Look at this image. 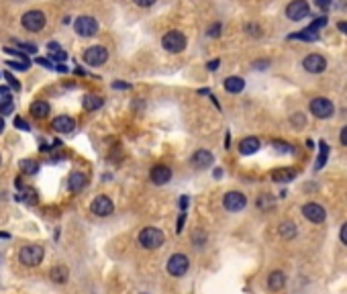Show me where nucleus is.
<instances>
[{
	"mask_svg": "<svg viewBox=\"0 0 347 294\" xmlns=\"http://www.w3.org/2000/svg\"><path fill=\"white\" fill-rule=\"evenodd\" d=\"M164 241H166V235L157 227H145L139 233V243H141L145 250H157L159 245H164Z\"/></svg>",
	"mask_w": 347,
	"mask_h": 294,
	"instance_id": "nucleus-1",
	"label": "nucleus"
},
{
	"mask_svg": "<svg viewBox=\"0 0 347 294\" xmlns=\"http://www.w3.org/2000/svg\"><path fill=\"white\" fill-rule=\"evenodd\" d=\"M161 45H164V49L170 53H180L186 49V35H184L182 31H170L164 35V39H161Z\"/></svg>",
	"mask_w": 347,
	"mask_h": 294,
	"instance_id": "nucleus-2",
	"label": "nucleus"
},
{
	"mask_svg": "<svg viewBox=\"0 0 347 294\" xmlns=\"http://www.w3.org/2000/svg\"><path fill=\"white\" fill-rule=\"evenodd\" d=\"M43 255H45V252L41 245H25L19 253V259L22 266L33 268V266H39L43 262Z\"/></svg>",
	"mask_w": 347,
	"mask_h": 294,
	"instance_id": "nucleus-3",
	"label": "nucleus"
},
{
	"mask_svg": "<svg viewBox=\"0 0 347 294\" xmlns=\"http://www.w3.org/2000/svg\"><path fill=\"white\" fill-rule=\"evenodd\" d=\"M74 29L80 37H94L98 33V22L94 17H88V15H82L78 17V21L74 22Z\"/></svg>",
	"mask_w": 347,
	"mask_h": 294,
	"instance_id": "nucleus-4",
	"label": "nucleus"
},
{
	"mask_svg": "<svg viewBox=\"0 0 347 294\" xmlns=\"http://www.w3.org/2000/svg\"><path fill=\"white\" fill-rule=\"evenodd\" d=\"M21 22H22V27H25L27 31L39 33L45 27V15L41 13V10H29V13H25L21 17Z\"/></svg>",
	"mask_w": 347,
	"mask_h": 294,
	"instance_id": "nucleus-5",
	"label": "nucleus"
},
{
	"mask_svg": "<svg viewBox=\"0 0 347 294\" xmlns=\"http://www.w3.org/2000/svg\"><path fill=\"white\" fill-rule=\"evenodd\" d=\"M188 268H190V259H188V255H184V253H174L168 259V272L172 276H176V278L186 274Z\"/></svg>",
	"mask_w": 347,
	"mask_h": 294,
	"instance_id": "nucleus-6",
	"label": "nucleus"
},
{
	"mask_svg": "<svg viewBox=\"0 0 347 294\" xmlns=\"http://www.w3.org/2000/svg\"><path fill=\"white\" fill-rule=\"evenodd\" d=\"M107 60H108V51H107V47H102V45H92V47H88L84 51V62L88 65L98 67L102 63H107Z\"/></svg>",
	"mask_w": 347,
	"mask_h": 294,
	"instance_id": "nucleus-7",
	"label": "nucleus"
},
{
	"mask_svg": "<svg viewBox=\"0 0 347 294\" xmlns=\"http://www.w3.org/2000/svg\"><path fill=\"white\" fill-rule=\"evenodd\" d=\"M310 112L315 117H319V119H329L333 112H335V106H333V103L329 98H312L310 100Z\"/></svg>",
	"mask_w": 347,
	"mask_h": 294,
	"instance_id": "nucleus-8",
	"label": "nucleus"
},
{
	"mask_svg": "<svg viewBox=\"0 0 347 294\" xmlns=\"http://www.w3.org/2000/svg\"><path fill=\"white\" fill-rule=\"evenodd\" d=\"M327 25V17H321L317 19L308 29L300 31V33H294V35H290V39H304V41H317L319 39V29Z\"/></svg>",
	"mask_w": 347,
	"mask_h": 294,
	"instance_id": "nucleus-9",
	"label": "nucleus"
},
{
	"mask_svg": "<svg viewBox=\"0 0 347 294\" xmlns=\"http://www.w3.org/2000/svg\"><path fill=\"white\" fill-rule=\"evenodd\" d=\"M90 210L96 214V217H108V214H112L114 210V205H112V200L108 196H96L94 200H92V205H90Z\"/></svg>",
	"mask_w": 347,
	"mask_h": 294,
	"instance_id": "nucleus-10",
	"label": "nucleus"
},
{
	"mask_svg": "<svg viewBox=\"0 0 347 294\" xmlns=\"http://www.w3.org/2000/svg\"><path fill=\"white\" fill-rule=\"evenodd\" d=\"M223 205H225V209L229 212H239V210L245 209L247 198L243 196L241 192H227L225 198H223Z\"/></svg>",
	"mask_w": 347,
	"mask_h": 294,
	"instance_id": "nucleus-11",
	"label": "nucleus"
},
{
	"mask_svg": "<svg viewBox=\"0 0 347 294\" xmlns=\"http://www.w3.org/2000/svg\"><path fill=\"white\" fill-rule=\"evenodd\" d=\"M303 65H304V70L310 72V74H321V72H325L327 60L323 58V55H319V53H310V55L304 58Z\"/></svg>",
	"mask_w": 347,
	"mask_h": 294,
	"instance_id": "nucleus-12",
	"label": "nucleus"
},
{
	"mask_svg": "<svg viewBox=\"0 0 347 294\" xmlns=\"http://www.w3.org/2000/svg\"><path fill=\"white\" fill-rule=\"evenodd\" d=\"M286 17L290 19V21H300V19L308 17V4H306V0H294V2L288 4Z\"/></svg>",
	"mask_w": 347,
	"mask_h": 294,
	"instance_id": "nucleus-13",
	"label": "nucleus"
},
{
	"mask_svg": "<svg viewBox=\"0 0 347 294\" xmlns=\"http://www.w3.org/2000/svg\"><path fill=\"white\" fill-rule=\"evenodd\" d=\"M303 214H304V219H308L310 223H323L327 217V212L325 209H323L321 205H317V202H308V205L303 207Z\"/></svg>",
	"mask_w": 347,
	"mask_h": 294,
	"instance_id": "nucleus-14",
	"label": "nucleus"
},
{
	"mask_svg": "<svg viewBox=\"0 0 347 294\" xmlns=\"http://www.w3.org/2000/svg\"><path fill=\"white\" fill-rule=\"evenodd\" d=\"M149 178H152V182L155 186H164V184H168L170 180H172V169L168 166H153Z\"/></svg>",
	"mask_w": 347,
	"mask_h": 294,
	"instance_id": "nucleus-15",
	"label": "nucleus"
},
{
	"mask_svg": "<svg viewBox=\"0 0 347 294\" xmlns=\"http://www.w3.org/2000/svg\"><path fill=\"white\" fill-rule=\"evenodd\" d=\"M190 162H192L194 168L204 169V168H208L211 164H215V155L208 151V149H198V151H194V155H192Z\"/></svg>",
	"mask_w": 347,
	"mask_h": 294,
	"instance_id": "nucleus-16",
	"label": "nucleus"
},
{
	"mask_svg": "<svg viewBox=\"0 0 347 294\" xmlns=\"http://www.w3.org/2000/svg\"><path fill=\"white\" fill-rule=\"evenodd\" d=\"M51 127H53L55 131H60V133H72V131L76 129V121H74L72 117H67V115L55 117V119L51 121Z\"/></svg>",
	"mask_w": 347,
	"mask_h": 294,
	"instance_id": "nucleus-17",
	"label": "nucleus"
},
{
	"mask_svg": "<svg viewBox=\"0 0 347 294\" xmlns=\"http://www.w3.org/2000/svg\"><path fill=\"white\" fill-rule=\"evenodd\" d=\"M294 178H296V172L292 168H276V169H272V180H274V182L286 184V182H292Z\"/></svg>",
	"mask_w": 347,
	"mask_h": 294,
	"instance_id": "nucleus-18",
	"label": "nucleus"
},
{
	"mask_svg": "<svg viewBox=\"0 0 347 294\" xmlns=\"http://www.w3.org/2000/svg\"><path fill=\"white\" fill-rule=\"evenodd\" d=\"M86 184H88V178H86L82 172H74V174H69V178H67V188H69V192H80V190H84Z\"/></svg>",
	"mask_w": 347,
	"mask_h": 294,
	"instance_id": "nucleus-19",
	"label": "nucleus"
},
{
	"mask_svg": "<svg viewBox=\"0 0 347 294\" xmlns=\"http://www.w3.org/2000/svg\"><path fill=\"white\" fill-rule=\"evenodd\" d=\"M49 278L55 282V284H65L67 278H69V272H67V268L62 266V264H57L49 270Z\"/></svg>",
	"mask_w": 347,
	"mask_h": 294,
	"instance_id": "nucleus-20",
	"label": "nucleus"
},
{
	"mask_svg": "<svg viewBox=\"0 0 347 294\" xmlns=\"http://www.w3.org/2000/svg\"><path fill=\"white\" fill-rule=\"evenodd\" d=\"M268 286H270V290H274V292L282 290V288L286 286V274H284V272H280V270H276V272H272V274H270V278H268Z\"/></svg>",
	"mask_w": 347,
	"mask_h": 294,
	"instance_id": "nucleus-21",
	"label": "nucleus"
},
{
	"mask_svg": "<svg viewBox=\"0 0 347 294\" xmlns=\"http://www.w3.org/2000/svg\"><path fill=\"white\" fill-rule=\"evenodd\" d=\"M258 149H260V139L258 137H245L239 143V151L243 155H251V153H256Z\"/></svg>",
	"mask_w": 347,
	"mask_h": 294,
	"instance_id": "nucleus-22",
	"label": "nucleus"
},
{
	"mask_svg": "<svg viewBox=\"0 0 347 294\" xmlns=\"http://www.w3.org/2000/svg\"><path fill=\"white\" fill-rule=\"evenodd\" d=\"M243 88H245V82H243V78H239V76H229L225 80V90L231 94H239Z\"/></svg>",
	"mask_w": 347,
	"mask_h": 294,
	"instance_id": "nucleus-23",
	"label": "nucleus"
},
{
	"mask_svg": "<svg viewBox=\"0 0 347 294\" xmlns=\"http://www.w3.org/2000/svg\"><path fill=\"white\" fill-rule=\"evenodd\" d=\"M31 115L35 119H45L49 115V103H45V100H35L31 105Z\"/></svg>",
	"mask_w": 347,
	"mask_h": 294,
	"instance_id": "nucleus-24",
	"label": "nucleus"
},
{
	"mask_svg": "<svg viewBox=\"0 0 347 294\" xmlns=\"http://www.w3.org/2000/svg\"><path fill=\"white\" fill-rule=\"evenodd\" d=\"M278 233H280V237H284V239H294L296 225L292 221H284V223H280V227H278Z\"/></svg>",
	"mask_w": 347,
	"mask_h": 294,
	"instance_id": "nucleus-25",
	"label": "nucleus"
},
{
	"mask_svg": "<svg viewBox=\"0 0 347 294\" xmlns=\"http://www.w3.org/2000/svg\"><path fill=\"white\" fill-rule=\"evenodd\" d=\"M82 105H84V110H96V108H100L104 105V98L102 96H94V94H88V96H84Z\"/></svg>",
	"mask_w": 347,
	"mask_h": 294,
	"instance_id": "nucleus-26",
	"label": "nucleus"
},
{
	"mask_svg": "<svg viewBox=\"0 0 347 294\" xmlns=\"http://www.w3.org/2000/svg\"><path fill=\"white\" fill-rule=\"evenodd\" d=\"M19 168H21V172H22V174L33 176V174H37L39 164H37V162H33V160H22V162H19Z\"/></svg>",
	"mask_w": 347,
	"mask_h": 294,
	"instance_id": "nucleus-27",
	"label": "nucleus"
},
{
	"mask_svg": "<svg viewBox=\"0 0 347 294\" xmlns=\"http://www.w3.org/2000/svg\"><path fill=\"white\" fill-rule=\"evenodd\" d=\"M47 49H49V55H51V58L60 60V62H64V60L67 58V55H65V51H62L60 43H55V41H49V43H47Z\"/></svg>",
	"mask_w": 347,
	"mask_h": 294,
	"instance_id": "nucleus-28",
	"label": "nucleus"
},
{
	"mask_svg": "<svg viewBox=\"0 0 347 294\" xmlns=\"http://www.w3.org/2000/svg\"><path fill=\"white\" fill-rule=\"evenodd\" d=\"M274 205H276V200H274V196H270V194H261V196L258 198V207H260L261 210H272Z\"/></svg>",
	"mask_w": 347,
	"mask_h": 294,
	"instance_id": "nucleus-29",
	"label": "nucleus"
},
{
	"mask_svg": "<svg viewBox=\"0 0 347 294\" xmlns=\"http://www.w3.org/2000/svg\"><path fill=\"white\" fill-rule=\"evenodd\" d=\"M327 155H329V145L325 141H321V153L317 157V169H321L323 166L327 164Z\"/></svg>",
	"mask_w": 347,
	"mask_h": 294,
	"instance_id": "nucleus-30",
	"label": "nucleus"
},
{
	"mask_svg": "<svg viewBox=\"0 0 347 294\" xmlns=\"http://www.w3.org/2000/svg\"><path fill=\"white\" fill-rule=\"evenodd\" d=\"M6 65H10L13 70H21V72H27L29 70V62H21V60H17V62H6Z\"/></svg>",
	"mask_w": 347,
	"mask_h": 294,
	"instance_id": "nucleus-31",
	"label": "nucleus"
},
{
	"mask_svg": "<svg viewBox=\"0 0 347 294\" xmlns=\"http://www.w3.org/2000/svg\"><path fill=\"white\" fill-rule=\"evenodd\" d=\"M192 241H194L196 247H198V245L202 247V243L206 241V235H204L202 231H194V233H192Z\"/></svg>",
	"mask_w": 347,
	"mask_h": 294,
	"instance_id": "nucleus-32",
	"label": "nucleus"
},
{
	"mask_svg": "<svg viewBox=\"0 0 347 294\" xmlns=\"http://www.w3.org/2000/svg\"><path fill=\"white\" fill-rule=\"evenodd\" d=\"M292 123H294L296 127H304V125H306V119H304L303 112H296V115L292 117Z\"/></svg>",
	"mask_w": 347,
	"mask_h": 294,
	"instance_id": "nucleus-33",
	"label": "nucleus"
},
{
	"mask_svg": "<svg viewBox=\"0 0 347 294\" xmlns=\"http://www.w3.org/2000/svg\"><path fill=\"white\" fill-rule=\"evenodd\" d=\"M4 76H6V80L10 82V86H13L15 90H21V82H17V80H15L13 74H10V72H4Z\"/></svg>",
	"mask_w": 347,
	"mask_h": 294,
	"instance_id": "nucleus-34",
	"label": "nucleus"
},
{
	"mask_svg": "<svg viewBox=\"0 0 347 294\" xmlns=\"http://www.w3.org/2000/svg\"><path fill=\"white\" fill-rule=\"evenodd\" d=\"M133 2H135L137 6H141V8H149V6L155 4V0H133Z\"/></svg>",
	"mask_w": 347,
	"mask_h": 294,
	"instance_id": "nucleus-35",
	"label": "nucleus"
},
{
	"mask_svg": "<svg viewBox=\"0 0 347 294\" xmlns=\"http://www.w3.org/2000/svg\"><path fill=\"white\" fill-rule=\"evenodd\" d=\"M218 31H221V25H218V22H215V25L208 29V37H218V35H221Z\"/></svg>",
	"mask_w": 347,
	"mask_h": 294,
	"instance_id": "nucleus-36",
	"label": "nucleus"
},
{
	"mask_svg": "<svg viewBox=\"0 0 347 294\" xmlns=\"http://www.w3.org/2000/svg\"><path fill=\"white\" fill-rule=\"evenodd\" d=\"M19 47H22L27 53H37V47H35V45H31V43H19Z\"/></svg>",
	"mask_w": 347,
	"mask_h": 294,
	"instance_id": "nucleus-37",
	"label": "nucleus"
},
{
	"mask_svg": "<svg viewBox=\"0 0 347 294\" xmlns=\"http://www.w3.org/2000/svg\"><path fill=\"white\" fill-rule=\"evenodd\" d=\"M13 110V103H4V105H0V115H6V112Z\"/></svg>",
	"mask_w": 347,
	"mask_h": 294,
	"instance_id": "nucleus-38",
	"label": "nucleus"
},
{
	"mask_svg": "<svg viewBox=\"0 0 347 294\" xmlns=\"http://www.w3.org/2000/svg\"><path fill=\"white\" fill-rule=\"evenodd\" d=\"M15 127H17V129H22V131H29V125H27V123L22 121V119H17V121H15Z\"/></svg>",
	"mask_w": 347,
	"mask_h": 294,
	"instance_id": "nucleus-39",
	"label": "nucleus"
},
{
	"mask_svg": "<svg viewBox=\"0 0 347 294\" xmlns=\"http://www.w3.org/2000/svg\"><path fill=\"white\" fill-rule=\"evenodd\" d=\"M317 6L323 8V10H327L331 6V0H317Z\"/></svg>",
	"mask_w": 347,
	"mask_h": 294,
	"instance_id": "nucleus-40",
	"label": "nucleus"
},
{
	"mask_svg": "<svg viewBox=\"0 0 347 294\" xmlns=\"http://www.w3.org/2000/svg\"><path fill=\"white\" fill-rule=\"evenodd\" d=\"M184 221H186V212H184V210H182V214H180V219H178V229H176L178 233H180V231H182V227H184Z\"/></svg>",
	"mask_w": 347,
	"mask_h": 294,
	"instance_id": "nucleus-41",
	"label": "nucleus"
},
{
	"mask_svg": "<svg viewBox=\"0 0 347 294\" xmlns=\"http://www.w3.org/2000/svg\"><path fill=\"white\" fill-rule=\"evenodd\" d=\"M218 63H221L218 60H213V62H208V63H206V67H208V70H211V72H215L217 67H218Z\"/></svg>",
	"mask_w": 347,
	"mask_h": 294,
	"instance_id": "nucleus-42",
	"label": "nucleus"
},
{
	"mask_svg": "<svg viewBox=\"0 0 347 294\" xmlns=\"http://www.w3.org/2000/svg\"><path fill=\"white\" fill-rule=\"evenodd\" d=\"M37 63H41L43 67H49V70H51V67H55V65H53V62H47V60H43V58H39V60H37Z\"/></svg>",
	"mask_w": 347,
	"mask_h": 294,
	"instance_id": "nucleus-43",
	"label": "nucleus"
},
{
	"mask_svg": "<svg viewBox=\"0 0 347 294\" xmlns=\"http://www.w3.org/2000/svg\"><path fill=\"white\" fill-rule=\"evenodd\" d=\"M341 241L347 245V223H345L343 227H341Z\"/></svg>",
	"mask_w": 347,
	"mask_h": 294,
	"instance_id": "nucleus-44",
	"label": "nucleus"
},
{
	"mask_svg": "<svg viewBox=\"0 0 347 294\" xmlns=\"http://www.w3.org/2000/svg\"><path fill=\"white\" fill-rule=\"evenodd\" d=\"M253 67H258V70H265V67H268V62H256Z\"/></svg>",
	"mask_w": 347,
	"mask_h": 294,
	"instance_id": "nucleus-45",
	"label": "nucleus"
},
{
	"mask_svg": "<svg viewBox=\"0 0 347 294\" xmlns=\"http://www.w3.org/2000/svg\"><path fill=\"white\" fill-rule=\"evenodd\" d=\"M341 143L347 145V127H343V131H341Z\"/></svg>",
	"mask_w": 347,
	"mask_h": 294,
	"instance_id": "nucleus-46",
	"label": "nucleus"
},
{
	"mask_svg": "<svg viewBox=\"0 0 347 294\" xmlns=\"http://www.w3.org/2000/svg\"><path fill=\"white\" fill-rule=\"evenodd\" d=\"M180 207H182V210L188 207V196H182V198H180Z\"/></svg>",
	"mask_w": 347,
	"mask_h": 294,
	"instance_id": "nucleus-47",
	"label": "nucleus"
},
{
	"mask_svg": "<svg viewBox=\"0 0 347 294\" xmlns=\"http://www.w3.org/2000/svg\"><path fill=\"white\" fill-rule=\"evenodd\" d=\"M112 88H123V90H125V88H129V84H125V82H114Z\"/></svg>",
	"mask_w": 347,
	"mask_h": 294,
	"instance_id": "nucleus-48",
	"label": "nucleus"
},
{
	"mask_svg": "<svg viewBox=\"0 0 347 294\" xmlns=\"http://www.w3.org/2000/svg\"><path fill=\"white\" fill-rule=\"evenodd\" d=\"M337 27H339L341 31H345V33H347V22H345V21H341V22H337Z\"/></svg>",
	"mask_w": 347,
	"mask_h": 294,
	"instance_id": "nucleus-49",
	"label": "nucleus"
},
{
	"mask_svg": "<svg viewBox=\"0 0 347 294\" xmlns=\"http://www.w3.org/2000/svg\"><path fill=\"white\" fill-rule=\"evenodd\" d=\"M4 129V121H2V117H0V131Z\"/></svg>",
	"mask_w": 347,
	"mask_h": 294,
	"instance_id": "nucleus-50",
	"label": "nucleus"
},
{
	"mask_svg": "<svg viewBox=\"0 0 347 294\" xmlns=\"http://www.w3.org/2000/svg\"><path fill=\"white\" fill-rule=\"evenodd\" d=\"M0 164H2V162H0Z\"/></svg>",
	"mask_w": 347,
	"mask_h": 294,
	"instance_id": "nucleus-51",
	"label": "nucleus"
}]
</instances>
